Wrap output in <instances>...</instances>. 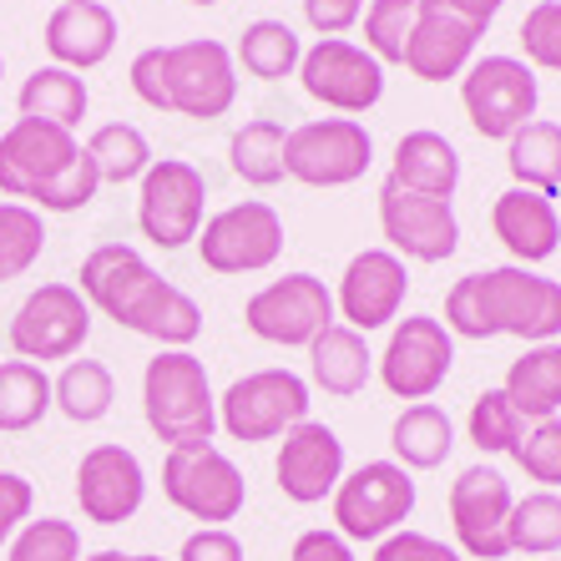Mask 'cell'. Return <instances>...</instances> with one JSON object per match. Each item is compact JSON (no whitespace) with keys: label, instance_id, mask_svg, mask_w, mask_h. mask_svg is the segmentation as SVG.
Instances as JSON below:
<instances>
[{"label":"cell","instance_id":"obj_6","mask_svg":"<svg viewBox=\"0 0 561 561\" xmlns=\"http://www.w3.org/2000/svg\"><path fill=\"white\" fill-rule=\"evenodd\" d=\"M304 420H309V379L294 369H253L218 394V425L228 440H284Z\"/></svg>","mask_w":561,"mask_h":561},{"label":"cell","instance_id":"obj_3","mask_svg":"<svg viewBox=\"0 0 561 561\" xmlns=\"http://www.w3.org/2000/svg\"><path fill=\"white\" fill-rule=\"evenodd\" d=\"M102 178L77 131L56 122L15 117L0 131V193L36 213H81L96 197Z\"/></svg>","mask_w":561,"mask_h":561},{"label":"cell","instance_id":"obj_18","mask_svg":"<svg viewBox=\"0 0 561 561\" xmlns=\"http://www.w3.org/2000/svg\"><path fill=\"white\" fill-rule=\"evenodd\" d=\"M379 228H385L390 253L415 259V263H445L460 249L456 208L440 203V197L410 193V187L390 183V178L379 187Z\"/></svg>","mask_w":561,"mask_h":561},{"label":"cell","instance_id":"obj_34","mask_svg":"<svg viewBox=\"0 0 561 561\" xmlns=\"http://www.w3.org/2000/svg\"><path fill=\"white\" fill-rule=\"evenodd\" d=\"M238 61L259 81H284V77H299L304 46L294 36V26H284V21H253L238 36Z\"/></svg>","mask_w":561,"mask_h":561},{"label":"cell","instance_id":"obj_21","mask_svg":"<svg viewBox=\"0 0 561 561\" xmlns=\"http://www.w3.org/2000/svg\"><path fill=\"white\" fill-rule=\"evenodd\" d=\"M274 476H278V491L294 506H319L344 481V440L329 425H319V420H304L278 445Z\"/></svg>","mask_w":561,"mask_h":561},{"label":"cell","instance_id":"obj_12","mask_svg":"<svg viewBox=\"0 0 561 561\" xmlns=\"http://www.w3.org/2000/svg\"><path fill=\"white\" fill-rule=\"evenodd\" d=\"M375 162V137L359 117H319L288 127L284 172L304 187H350Z\"/></svg>","mask_w":561,"mask_h":561},{"label":"cell","instance_id":"obj_14","mask_svg":"<svg viewBox=\"0 0 561 561\" xmlns=\"http://www.w3.org/2000/svg\"><path fill=\"white\" fill-rule=\"evenodd\" d=\"M243 324L249 334H259L263 344H284V350H309L329 324H340L334 294L324 288V278L313 274H284L274 284H263L249 304H243Z\"/></svg>","mask_w":561,"mask_h":561},{"label":"cell","instance_id":"obj_49","mask_svg":"<svg viewBox=\"0 0 561 561\" xmlns=\"http://www.w3.org/2000/svg\"><path fill=\"white\" fill-rule=\"evenodd\" d=\"M81 561H168V557H152V551H142V557H127V551H92V557H81Z\"/></svg>","mask_w":561,"mask_h":561},{"label":"cell","instance_id":"obj_19","mask_svg":"<svg viewBox=\"0 0 561 561\" xmlns=\"http://www.w3.org/2000/svg\"><path fill=\"white\" fill-rule=\"evenodd\" d=\"M410 294V268L400 253L390 249H365L344 263L340 294H334V309H340V324L359 329V334H375V329L394 324L400 309H405Z\"/></svg>","mask_w":561,"mask_h":561},{"label":"cell","instance_id":"obj_22","mask_svg":"<svg viewBox=\"0 0 561 561\" xmlns=\"http://www.w3.org/2000/svg\"><path fill=\"white\" fill-rule=\"evenodd\" d=\"M476 41H481L476 26H466L460 15H450L435 0H420L415 31H410V46H405V66L420 81L466 77L470 56H476Z\"/></svg>","mask_w":561,"mask_h":561},{"label":"cell","instance_id":"obj_33","mask_svg":"<svg viewBox=\"0 0 561 561\" xmlns=\"http://www.w3.org/2000/svg\"><path fill=\"white\" fill-rule=\"evenodd\" d=\"M56 410H61L71 425H96V420L112 415V400H117V379L102 359H66V369L51 379Z\"/></svg>","mask_w":561,"mask_h":561},{"label":"cell","instance_id":"obj_35","mask_svg":"<svg viewBox=\"0 0 561 561\" xmlns=\"http://www.w3.org/2000/svg\"><path fill=\"white\" fill-rule=\"evenodd\" d=\"M87 157L96 162V178H102V183H142V172L157 162L142 127H131V122H106V127H96L92 137H87Z\"/></svg>","mask_w":561,"mask_h":561},{"label":"cell","instance_id":"obj_29","mask_svg":"<svg viewBox=\"0 0 561 561\" xmlns=\"http://www.w3.org/2000/svg\"><path fill=\"white\" fill-rule=\"evenodd\" d=\"M56 410L51 375L31 359H0V435H26Z\"/></svg>","mask_w":561,"mask_h":561},{"label":"cell","instance_id":"obj_5","mask_svg":"<svg viewBox=\"0 0 561 561\" xmlns=\"http://www.w3.org/2000/svg\"><path fill=\"white\" fill-rule=\"evenodd\" d=\"M142 415L157 440L197 445L218 431V394L193 350H157L142 369Z\"/></svg>","mask_w":561,"mask_h":561},{"label":"cell","instance_id":"obj_50","mask_svg":"<svg viewBox=\"0 0 561 561\" xmlns=\"http://www.w3.org/2000/svg\"><path fill=\"white\" fill-rule=\"evenodd\" d=\"M187 5H218V0H187Z\"/></svg>","mask_w":561,"mask_h":561},{"label":"cell","instance_id":"obj_10","mask_svg":"<svg viewBox=\"0 0 561 561\" xmlns=\"http://www.w3.org/2000/svg\"><path fill=\"white\" fill-rule=\"evenodd\" d=\"M15 359L46 365V359H77L81 344L92 340V304L81 299L77 284H41L31 288L5 329Z\"/></svg>","mask_w":561,"mask_h":561},{"label":"cell","instance_id":"obj_25","mask_svg":"<svg viewBox=\"0 0 561 561\" xmlns=\"http://www.w3.org/2000/svg\"><path fill=\"white\" fill-rule=\"evenodd\" d=\"M390 183L450 203L460 187V152L450 147V137H440V131H431V127H415L394 142Z\"/></svg>","mask_w":561,"mask_h":561},{"label":"cell","instance_id":"obj_9","mask_svg":"<svg viewBox=\"0 0 561 561\" xmlns=\"http://www.w3.org/2000/svg\"><path fill=\"white\" fill-rule=\"evenodd\" d=\"M415 511V476L400 460H365L334 491V531L344 541H385Z\"/></svg>","mask_w":561,"mask_h":561},{"label":"cell","instance_id":"obj_28","mask_svg":"<svg viewBox=\"0 0 561 561\" xmlns=\"http://www.w3.org/2000/svg\"><path fill=\"white\" fill-rule=\"evenodd\" d=\"M390 445L405 470H435L456 450V425H450V415L440 405L420 400V405L400 410V420L390 425Z\"/></svg>","mask_w":561,"mask_h":561},{"label":"cell","instance_id":"obj_36","mask_svg":"<svg viewBox=\"0 0 561 561\" xmlns=\"http://www.w3.org/2000/svg\"><path fill=\"white\" fill-rule=\"evenodd\" d=\"M526 425L531 420L506 400V390H481L470 400V415H466V435L470 445L481 450V456H511L516 445H522Z\"/></svg>","mask_w":561,"mask_h":561},{"label":"cell","instance_id":"obj_44","mask_svg":"<svg viewBox=\"0 0 561 561\" xmlns=\"http://www.w3.org/2000/svg\"><path fill=\"white\" fill-rule=\"evenodd\" d=\"M31 506H36V491H31L26 476L0 470V547L31 522Z\"/></svg>","mask_w":561,"mask_h":561},{"label":"cell","instance_id":"obj_13","mask_svg":"<svg viewBox=\"0 0 561 561\" xmlns=\"http://www.w3.org/2000/svg\"><path fill=\"white\" fill-rule=\"evenodd\" d=\"M379 365V385L394 394V400H431L440 390L450 369H456V334L445 329V319L435 313H410V319H394L390 344L375 359Z\"/></svg>","mask_w":561,"mask_h":561},{"label":"cell","instance_id":"obj_7","mask_svg":"<svg viewBox=\"0 0 561 561\" xmlns=\"http://www.w3.org/2000/svg\"><path fill=\"white\" fill-rule=\"evenodd\" d=\"M162 496L183 511V516H193V522L222 526L243 511L249 481H243V470L222 456L213 440L172 445L168 460H162Z\"/></svg>","mask_w":561,"mask_h":561},{"label":"cell","instance_id":"obj_45","mask_svg":"<svg viewBox=\"0 0 561 561\" xmlns=\"http://www.w3.org/2000/svg\"><path fill=\"white\" fill-rule=\"evenodd\" d=\"M178 561H243V541L228 526H197L183 541Z\"/></svg>","mask_w":561,"mask_h":561},{"label":"cell","instance_id":"obj_41","mask_svg":"<svg viewBox=\"0 0 561 561\" xmlns=\"http://www.w3.org/2000/svg\"><path fill=\"white\" fill-rule=\"evenodd\" d=\"M511 460L526 470V481H536L541 491H561V415L526 425L522 445L511 450Z\"/></svg>","mask_w":561,"mask_h":561},{"label":"cell","instance_id":"obj_46","mask_svg":"<svg viewBox=\"0 0 561 561\" xmlns=\"http://www.w3.org/2000/svg\"><path fill=\"white\" fill-rule=\"evenodd\" d=\"M365 15V0H304V21L319 36H344Z\"/></svg>","mask_w":561,"mask_h":561},{"label":"cell","instance_id":"obj_37","mask_svg":"<svg viewBox=\"0 0 561 561\" xmlns=\"http://www.w3.org/2000/svg\"><path fill=\"white\" fill-rule=\"evenodd\" d=\"M511 551L522 557H557L561 551V496L557 491H531L511 506Z\"/></svg>","mask_w":561,"mask_h":561},{"label":"cell","instance_id":"obj_31","mask_svg":"<svg viewBox=\"0 0 561 561\" xmlns=\"http://www.w3.org/2000/svg\"><path fill=\"white\" fill-rule=\"evenodd\" d=\"M284 152H288V127L274 117H253L233 131L228 142V168L243 178L249 187H274L284 183Z\"/></svg>","mask_w":561,"mask_h":561},{"label":"cell","instance_id":"obj_48","mask_svg":"<svg viewBox=\"0 0 561 561\" xmlns=\"http://www.w3.org/2000/svg\"><path fill=\"white\" fill-rule=\"evenodd\" d=\"M435 5H445L450 15H460L466 26H476V31L485 36V26L496 21V11L506 5V0H435Z\"/></svg>","mask_w":561,"mask_h":561},{"label":"cell","instance_id":"obj_2","mask_svg":"<svg viewBox=\"0 0 561 561\" xmlns=\"http://www.w3.org/2000/svg\"><path fill=\"white\" fill-rule=\"evenodd\" d=\"M445 329L456 340H526L551 344L561 334V284L522 263L481 268L450 284L445 294Z\"/></svg>","mask_w":561,"mask_h":561},{"label":"cell","instance_id":"obj_15","mask_svg":"<svg viewBox=\"0 0 561 561\" xmlns=\"http://www.w3.org/2000/svg\"><path fill=\"white\" fill-rule=\"evenodd\" d=\"M197 253H203V268H213V274H263L284 253V218L263 197H243L203 222Z\"/></svg>","mask_w":561,"mask_h":561},{"label":"cell","instance_id":"obj_51","mask_svg":"<svg viewBox=\"0 0 561 561\" xmlns=\"http://www.w3.org/2000/svg\"><path fill=\"white\" fill-rule=\"evenodd\" d=\"M0 71H5V61H0Z\"/></svg>","mask_w":561,"mask_h":561},{"label":"cell","instance_id":"obj_27","mask_svg":"<svg viewBox=\"0 0 561 561\" xmlns=\"http://www.w3.org/2000/svg\"><path fill=\"white\" fill-rule=\"evenodd\" d=\"M506 400L522 410L526 420H557L561 415V340L551 344H526L522 359H511L506 369Z\"/></svg>","mask_w":561,"mask_h":561},{"label":"cell","instance_id":"obj_20","mask_svg":"<svg viewBox=\"0 0 561 561\" xmlns=\"http://www.w3.org/2000/svg\"><path fill=\"white\" fill-rule=\"evenodd\" d=\"M77 501L81 516L96 526L131 522L147 501V470L127 445H92L77 466Z\"/></svg>","mask_w":561,"mask_h":561},{"label":"cell","instance_id":"obj_24","mask_svg":"<svg viewBox=\"0 0 561 561\" xmlns=\"http://www.w3.org/2000/svg\"><path fill=\"white\" fill-rule=\"evenodd\" d=\"M491 228L496 238L506 243V253L522 268L531 263H547L551 253L561 249V218H557V203L547 193H531V187H511L491 203Z\"/></svg>","mask_w":561,"mask_h":561},{"label":"cell","instance_id":"obj_16","mask_svg":"<svg viewBox=\"0 0 561 561\" xmlns=\"http://www.w3.org/2000/svg\"><path fill=\"white\" fill-rule=\"evenodd\" d=\"M299 81L313 102L334 106L344 117H359V112H369V106L385 96V66H379L365 46H354V41H344V36L313 41L299 61Z\"/></svg>","mask_w":561,"mask_h":561},{"label":"cell","instance_id":"obj_32","mask_svg":"<svg viewBox=\"0 0 561 561\" xmlns=\"http://www.w3.org/2000/svg\"><path fill=\"white\" fill-rule=\"evenodd\" d=\"M506 168L516 178V187L557 197L561 187V127L557 122H526L516 137L506 142Z\"/></svg>","mask_w":561,"mask_h":561},{"label":"cell","instance_id":"obj_39","mask_svg":"<svg viewBox=\"0 0 561 561\" xmlns=\"http://www.w3.org/2000/svg\"><path fill=\"white\" fill-rule=\"evenodd\" d=\"M420 0H369L365 5V51L379 66H405V46L415 31Z\"/></svg>","mask_w":561,"mask_h":561},{"label":"cell","instance_id":"obj_8","mask_svg":"<svg viewBox=\"0 0 561 561\" xmlns=\"http://www.w3.org/2000/svg\"><path fill=\"white\" fill-rule=\"evenodd\" d=\"M203 208H208V178L187 157H157L142 172L137 193V228L152 249L178 253L197 243L203 233Z\"/></svg>","mask_w":561,"mask_h":561},{"label":"cell","instance_id":"obj_17","mask_svg":"<svg viewBox=\"0 0 561 561\" xmlns=\"http://www.w3.org/2000/svg\"><path fill=\"white\" fill-rule=\"evenodd\" d=\"M511 496L506 476L496 466H466L450 481V526L466 557L476 561H501L511 557Z\"/></svg>","mask_w":561,"mask_h":561},{"label":"cell","instance_id":"obj_30","mask_svg":"<svg viewBox=\"0 0 561 561\" xmlns=\"http://www.w3.org/2000/svg\"><path fill=\"white\" fill-rule=\"evenodd\" d=\"M21 117H36V122H56V127L77 131V122L87 117V81L66 66H36L26 81H21Z\"/></svg>","mask_w":561,"mask_h":561},{"label":"cell","instance_id":"obj_26","mask_svg":"<svg viewBox=\"0 0 561 561\" xmlns=\"http://www.w3.org/2000/svg\"><path fill=\"white\" fill-rule=\"evenodd\" d=\"M375 375V354H369L365 334L350 324H329L319 340L309 344V379L334 400L359 394Z\"/></svg>","mask_w":561,"mask_h":561},{"label":"cell","instance_id":"obj_11","mask_svg":"<svg viewBox=\"0 0 561 561\" xmlns=\"http://www.w3.org/2000/svg\"><path fill=\"white\" fill-rule=\"evenodd\" d=\"M460 102H466V117L481 137L511 142L526 122H536L541 87H536V71L522 56H481V61L466 66Z\"/></svg>","mask_w":561,"mask_h":561},{"label":"cell","instance_id":"obj_38","mask_svg":"<svg viewBox=\"0 0 561 561\" xmlns=\"http://www.w3.org/2000/svg\"><path fill=\"white\" fill-rule=\"evenodd\" d=\"M46 249V218L26 203H0V284L31 274Z\"/></svg>","mask_w":561,"mask_h":561},{"label":"cell","instance_id":"obj_23","mask_svg":"<svg viewBox=\"0 0 561 561\" xmlns=\"http://www.w3.org/2000/svg\"><path fill=\"white\" fill-rule=\"evenodd\" d=\"M117 46V15L102 0H61L46 15V51L66 71H92Z\"/></svg>","mask_w":561,"mask_h":561},{"label":"cell","instance_id":"obj_40","mask_svg":"<svg viewBox=\"0 0 561 561\" xmlns=\"http://www.w3.org/2000/svg\"><path fill=\"white\" fill-rule=\"evenodd\" d=\"M5 561H81V531L71 522H61V516L26 522L11 536Z\"/></svg>","mask_w":561,"mask_h":561},{"label":"cell","instance_id":"obj_1","mask_svg":"<svg viewBox=\"0 0 561 561\" xmlns=\"http://www.w3.org/2000/svg\"><path fill=\"white\" fill-rule=\"evenodd\" d=\"M81 299L102 309L117 329H131L162 350H187L203 334V309L193 294L157 274L131 243H102L81 259Z\"/></svg>","mask_w":561,"mask_h":561},{"label":"cell","instance_id":"obj_42","mask_svg":"<svg viewBox=\"0 0 561 561\" xmlns=\"http://www.w3.org/2000/svg\"><path fill=\"white\" fill-rule=\"evenodd\" d=\"M516 41H522V51H526V66L561 71V0H536L531 11L522 15Z\"/></svg>","mask_w":561,"mask_h":561},{"label":"cell","instance_id":"obj_4","mask_svg":"<svg viewBox=\"0 0 561 561\" xmlns=\"http://www.w3.org/2000/svg\"><path fill=\"white\" fill-rule=\"evenodd\" d=\"M131 92L152 112H178L193 122L228 117L238 102V66L222 41H178V46H147L131 61Z\"/></svg>","mask_w":561,"mask_h":561},{"label":"cell","instance_id":"obj_43","mask_svg":"<svg viewBox=\"0 0 561 561\" xmlns=\"http://www.w3.org/2000/svg\"><path fill=\"white\" fill-rule=\"evenodd\" d=\"M375 561H466V557H460L456 547H445V541H435V536L400 526V531L385 536V541L375 547Z\"/></svg>","mask_w":561,"mask_h":561},{"label":"cell","instance_id":"obj_47","mask_svg":"<svg viewBox=\"0 0 561 561\" xmlns=\"http://www.w3.org/2000/svg\"><path fill=\"white\" fill-rule=\"evenodd\" d=\"M288 561H354V547L344 541L340 531H324V526H313V531H304L299 541H294Z\"/></svg>","mask_w":561,"mask_h":561}]
</instances>
